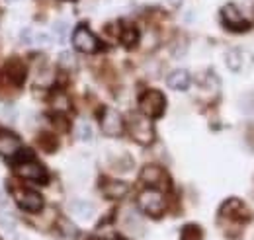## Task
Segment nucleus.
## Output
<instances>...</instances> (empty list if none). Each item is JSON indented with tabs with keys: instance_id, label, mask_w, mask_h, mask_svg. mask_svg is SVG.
Instances as JSON below:
<instances>
[{
	"instance_id": "obj_2",
	"label": "nucleus",
	"mask_w": 254,
	"mask_h": 240,
	"mask_svg": "<svg viewBox=\"0 0 254 240\" xmlns=\"http://www.w3.org/2000/svg\"><path fill=\"white\" fill-rule=\"evenodd\" d=\"M12 170L16 172V176L24 178V180L35 181V183H47L49 180V174L47 170L33 158L32 154H22L18 160L12 162Z\"/></svg>"
},
{
	"instance_id": "obj_22",
	"label": "nucleus",
	"mask_w": 254,
	"mask_h": 240,
	"mask_svg": "<svg viewBox=\"0 0 254 240\" xmlns=\"http://www.w3.org/2000/svg\"><path fill=\"white\" fill-rule=\"evenodd\" d=\"M53 108H55L57 112H66V110L70 108V102H68L66 94H63V92H57V94L53 96Z\"/></svg>"
},
{
	"instance_id": "obj_18",
	"label": "nucleus",
	"mask_w": 254,
	"mask_h": 240,
	"mask_svg": "<svg viewBox=\"0 0 254 240\" xmlns=\"http://www.w3.org/2000/svg\"><path fill=\"white\" fill-rule=\"evenodd\" d=\"M180 240H203V231H201V227H197L195 223L184 225V229H182V233H180Z\"/></svg>"
},
{
	"instance_id": "obj_14",
	"label": "nucleus",
	"mask_w": 254,
	"mask_h": 240,
	"mask_svg": "<svg viewBox=\"0 0 254 240\" xmlns=\"http://www.w3.org/2000/svg\"><path fill=\"white\" fill-rule=\"evenodd\" d=\"M127 191H129V185L122 180H108L104 183V187H102V193H104L108 199H114V201L126 197Z\"/></svg>"
},
{
	"instance_id": "obj_6",
	"label": "nucleus",
	"mask_w": 254,
	"mask_h": 240,
	"mask_svg": "<svg viewBox=\"0 0 254 240\" xmlns=\"http://www.w3.org/2000/svg\"><path fill=\"white\" fill-rule=\"evenodd\" d=\"M139 110L149 120H157L166 110V98L160 90H147L139 98Z\"/></svg>"
},
{
	"instance_id": "obj_9",
	"label": "nucleus",
	"mask_w": 254,
	"mask_h": 240,
	"mask_svg": "<svg viewBox=\"0 0 254 240\" xmlns=\"http://www.w3.org/2000/svg\"><path fill=\"white\" fill-rule=\"evenodd\" d=\"M100 127H102V133L108 135V137H120L126 129V123L124 118L118 110L114 108H104L100 112Z\"/></svg>"
},
{
	"instance_id": "obj_26",
	"label": "nucleus",
	"mask_w": 254,
	"mask_h": 240,
	"mask_svg": "<svg viewBox=\"0 0 254 240\" xmlns=\"http://www.w3.org/2000/svg\"><path fill=\"white\" fill-rule=\"evenodd\" d=\"M59 60H61V66H64V68L72 66V62H74V59H72V55H70V53H63V55L59 57Z\"/></svg>"
},
{
	"instance_id": "obj_15",
	"label": "nucleus",
	"mask_w": 254,
	"mask_h": 240,
	"mask_svg": "<svg viewBox=\"0 0 254 240\" xmlns=\"http://www.w3.org/2000/svg\"><path fill=\"white\" fill-rule=\"evenodd\" d=\"M122 28H120V41L126 45V47H135L137 43H139V39H141V33H139V30L133 26V24H120Z\"/></svg>"
},
{
	"instance_id": "obj_20",
	"label": "nucleus",
	"mask_w": 254,
	"mask_h": 240,
	"mask_svg": "<svg viewBox=\"0 0 254 240\" xmlns=\"http://www.w3.org/2000/svg\"><path fill=\"white\" fill-rule=\"evenodd\" d=\"M37 143H39V147H41V149L47 150V152H53V150L57 149V141H55V137H53V135H47V133L39 135Z\"/></svg>"
},
{
	"instance_id": "obj_21",
	"label": "nucleus",
	"mask_w": 254,
	"mask_h": 240,
	"mask_svg": "<svg viewBox=\"0 0 254 240\" xmlns=\"http://www.w3.org/2000/svg\"><path fill=\"white\" fill-rule=\"evenodd\" d=\"M76 137H78L80 141H92V137H94L92 127H90L86 121H80L78 127H76Z\"/></svg>"
},
{
	"instance_id": "obj_11",
	"label": "nucleus",
	"mask_w": 254,
	"mask_h": 240,
	"mask_svg": "<svg viewBox=\"0 0 254 240\" xmlns=\"http://www.w3.org/2000/svg\"><path fill=\"white\" fill-rule=\"evenodd\" d=\"M225 62H227V68L231 72H247L253 66L254 57L253 53H249L245 49H231L225 55Z\"/></svg>"
},
{
	"instance_id": "obj_10",
	"label": "nucleus",
	"mask_w": 254,
	"mask_h": 240,
	"mask_svg": "<svg viewBox=\"0 0 254 240\" xmlns=\"http://www.w3.org/2000/svg\"><path fill=\"white\" fill-rule=\"evenodd\" d=\"M141 181L153 189H159V191H168L170 187V178L168 174L157 166V164H147L143 170H141Z\"/></svg>"
},
{
	"instance_id": "obj_7",
	"label": "nucleus",
	"mask_w": 254,
	"mask_h": 240,
	"mask_svg": "<svg viewBox=\"0 0 254 240\" xmlns=\"http://www.w3.org/2000/svg\"><path fill=\"white\" fill-rule=\"evenodd\" d=\"M72 47L76 51H80V53L90 55V53L100 51L102 43H100V39L96 37L94 33L88 30L86 24H80V26H76L74 31H72Z\"/></svg>"
},
{
	"instance_id": "obj_4",
	"label": "nucleus",
	"mask_w": 254,
	"mask_h": 240,
	"mask_svg": "<svg viewBox=\"0 0 254 240\" xmlns=\"http://www.w3.org/2000/svg\"><path fill=\"white\" fill-rule=\"evenodd\" d=\"M219 16H221L223 28H225L227 31H233V33H245V31L251 30V22L243 16V12L239 10V6L233 4V2H229V4L223 6L221 12H219Z\"/></svg>"
},
{
	"instance_id": "obj_5",
	"label": "nucleus",
	"mask_w": 254,
	"mask_h": 240,
	"mask_svg": "<svg viewBox=\"0 0 254 240\" xmlns=\"http://www.w3.org/2000/svg\"><path fill=\"white\" fill-rule=\"evenodd\" d=\"M139 207L145 215L153 217V219H159L160 215L166 209V201H164V195L159 189H153V187H147L139 193V199H137Z\"/></svg>"
},
{
	"instance_id": "obj_25",
	"label": "nucleus",
	"mask_w": 254,
	"mask_h": 240,
	"mask_svg": "<svg viewBox=\"0 0 254 240\" xmlns=\"http://www.w3.org/2000/svg\"><path fill=\"white\" fill-rule=\"evenodd\" d=\"M0 225H2L4 229H14V225H16L14 215H12L10 211L2 209V207H0Z\"/></svg>"
},
{
	"instance_id": "obj_1",
	"label": "nucleus",
	"mask_w": 254,
	"mask_h": 240,
	"mask_svg": "<svg viewBox=\"0 0 254 240\" xmlns=\"http://www.w3.org/2000/svg\"><path fill=\"white\" fill-rule=\"evenodd\" d=\"M219 219H221V225L223 223H231V225H239L243 229L247 223H251L253 213L245 205L243 199L229 197V199L223 201L221 207H219Z\"/></svg>"
},
{
	"instance_id": "obj_17",
	"label": "nucleus",
	"mask_w": 254,
	"mask_h": 240,
	"mask_svg": "<svg viewBox=\"0 0 254 240\" xmlns=\"http://www.w3.org/2000/svg\"><path fill=\"white\" fill-rule=\"evenodd\" d=\"M6 72H8V78H12L16 84H22L26 80V66H24V62H20L18 59L10 60L6 64Z\"/></svg>"
},
{
	"instance_id": "obj_16",
	"label": "nucleus",
	"mask_w": 254,
	"mask_h": 240,
	"mask_svg": "<svg viewBox=\"0 0 254 240\" xmlns=\"http://www.w3.org/2000/svg\"><path fill=\"white\" fill-rule=\"evenodd\" d=\"M57 231H59V237H64V239H78V235H80L78 227L66 217L57 219Z\"/></svg>"
},
{
	"instance_id": "obj_13",
	"label": "nucleus",
	"mask_w": 254,
	"mask_h": 240,
	"mask_svg": "<svg viewBox=\"0 0 254 240\" xmlns=\"http://www.w3.org/2000/svg\"><path fill=\"white\" fill-rule=\"evenodd\" d=\"M166 84H168V88H172V90L186 92L191 86V74L188 70H184V68H176V70H172V72L168 74Z\"/></svg>"
},
{
	"instance_id": "obj_29",
	"label": "nucleus",
	"mask_w": 254,
	"mask_h": 240,
	"mask_svg": "<svg viewBox=\"0 0 254 240\" xmlns=\"http://www.w3.org/2000/svg\"><path fill=\"white\" fill-rule=\"evenodd\" d=\"M168 2H170V4L174 6V8H178V6H182V0H168Z\"/></svg>"
},
{
	"instance_id": "obj_24",
	"label": "nucleus",
	"mask_w": 254,
	"mask_h": 240,
	"mask_svg": "<svg viewBox=\"0 0 254 240\" xmlns=\"http://www.w3.org/2000/svg\"><path fill=\"white\" fill-rule=\"evenodd\" d=\"M30 45H39V47H49L51 45V37L47 33H32V43Z\"/></svg>"
},
{
	"instance_id": "obj_27",
	"label": "nucleus",
	"mask_w": 254,
	"mask_h": 240,
	"mask_svg": "<svg viewBox=\"0 0 254 240\" xmlns=\"http://www.w3.org/2000/svg\"><path fill=\"white\" fill-rule=\"evenodd\" d=\"M32 33H33V31L30 30V28H26V30H22V35H20V39H22L24 43H28V45H30V43H32Z\"/></svg>"
},
{
	"instance_id": "obj_3",
	"label": "nucleus",
	"mask_w": 254,
	"mask_h": 240,
	"mask_svg": "<svg viewBox=\"0 0 254 240\" xmlns=\"http://www.w3.org/2000/svg\"><path fill=\"white\" fill-rule=\"evenodd\" d=\"M127 129L133 141L139 145H151L155 141V127L151 120L143 114H133L127 121Z\"/></svg>"
},
{
	"instance_id": "obj_19",
	"label": "nucleus",
	"mask_w": 254,
	"mask_h": 240,
	"mask_svg": "<svg viewBox=\"0 0 254 240\" xmlns=\"http://www.w3.org/2000/svg\"><path fill=\"white\" fill-rule=\"evenodd\" d=\"M70 209H72V213H76L78 217H82V219H88L94 213V207L90 203H86V201H74Z\"/></svg>"
},
{
	"instance_id": "obj_8",
	"label": "nucleus",
	"mask_w": 254,
	"mask_h": 240,
	"mask_svg": "<svg viewBox=\"0 0 254 240\" xmlns=\"http://www.w3.org/2000/svg\"><path fill=\"white\" fill-rule=\"evenodd\" d=\"M12 197L18 203L20 209H24L26 213H39L43 209V197L33 191V189H26V187H12Z\"/></svg>"
},
{
	"instance_id": "obj_12",
	"label": "nucleus",
	"mask_w": 254,
	"mask_h": 240,
	"mask_svg": "<svg viewBox=\"0 0 254 240\" xmlns=\"http://www.w3.org/2000/svg\"><path fill=\"white\" fill-rule=\"evenodd\" d=\"M18 152H22V141L14 133L0 129V156L14 158Z\"/></svg>"
},
{
	"instance_id": "obj_28",
	"label": "nucleus",
	"mask_w": 254,
	"mask_h": 240,
	"mask_svg": "<svg viewBox=\"0 0 254 240\" xmlns=\"http://www.w3.org/2000/svg\"><path fill=\"white\" fill-rule=\"evenodd\" d=\"M249 145H251L254 150V129H251V133H249Z\"/></svg>"
},
{
	"instance_id": "obj_23",
	"label": "nucleus",
	"mask_w": 254,
	"mask_h": 240,
	"mask_svg": "<svg viewBox=\"0 0 254 240\" xmlns=\"http://www.w3.org/2000/svg\"><path fill=\"white\" fill-rule=\"evenodd\" d=\"M53 33H55V39L59 43L66 41V33H68V24L66 22H55L53 24Z\"/></svg>"
}]
</instances>
